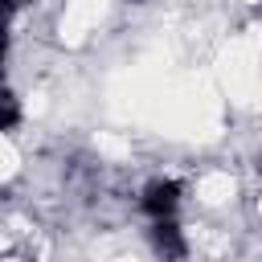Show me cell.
Segmentation results:
<instances>
[{"label": "cell", "mask_w": 262, "mask_h": 262, "mask_svg": "<svg viewBox=\"0 0 262 262\" xmlns=\"http://www.w3.org/2000/svg\"><path fill=\"white\" fill-rule=\"evenodd\" d=\"M131 4H143V0H131Z\"/></svg>", "instance_id": "cell-7"}, {"label": "cell", "mask_w": 262, "mask_h": 262, "mask_svg": "<svg viewBox=\"0 0 262 262\" xmlns=\"http://www.w3.org/2000/svg\"><path fill=\"white\" fill-rule=\"evenodd\" d=\"M4 57H8V41L0 37V82H4Z\"/></svg>", "instance_id": "cell-5"}, {"label": "cell", "mask_w": 262, "mask_h": 262, "mask_svg": "<svg viewBox=\"0 0 262 262\" xmlns=\"http://www.w3.org/2000/svg\"><path fill=\"white\" fill-rule=\"evenodd\" d=\"M180 180H151L147 188H143V196H139V209L151 217V221H164V217H172L176 213V205H180Z\"/></svg>", "instance_id": "cell-1"}, {"label": "cell", "mask_w": 262, "mask_h": 262, "mask_svg": "<svg viewBox=\"0 0 262 262\" xmlns=\"http://www.w3.org/2000/svg\"><path fill=\"white\" fill-rule=\"evenodd\" d=\"M151 246H156V254H160L164 262H180V258L188 254L184 229H180L172 217H164V221H156V225H151Z\"/></svg>", "instance_id": "cell-2"}, {"label": "cell", "mask_w": 262, "mask_h": 262, "mask_svg": "<svg viewBox=\"0 0 262 262\" xmlns=\"http://www.w3.org/2000/svg\"><path fill=\"white\" fill-rule=\"evenodd\" d=\"M16 123H20V102H16V94H8L0 86V131H12Z\"/></svg>", "instance_id": "cell-3"}, {"label": "cell", "mask_w": 262, "mask_h": 262, "mask_svg": "<svg viewBox=\"0 0 262 262\" xmlns=\"http://www.w3.org/2000/svg\"><path fill=\"white\" fill-rule=\"evenodd\" d=\"M25 8V0H0V37H4V29H8V20L16 16Z\"/></svg>", "instance_id": "cell-4"}, {"label": "cell", "mask_w": 262, "mask_h": 262, "mask_svg": "<svg viewBox=\"0 0 262 262\" xmlns=\"http://www.w3.org/2000/svg\"><path fill=\"white\" fill-rule=\"evenodd\" d=\"M0 196H8V188H4V184H0Z\"/></svg>", "instance_id": "cell-6"}]
</instances>
